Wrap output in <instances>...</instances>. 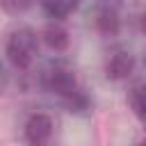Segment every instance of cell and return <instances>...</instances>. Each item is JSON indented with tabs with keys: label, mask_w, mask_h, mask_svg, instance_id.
<instances>
[{
	"label": "cell",
	"mask_w": 146,
	"mask_h": 146,
	"mask_svg": "<svg viewBox=\"0 0 146 146\" xmlns=\"http://www.w3.org/2000/svg\"><path fill=\"white\" fill-rule=\"evenodd\" d=\"M36 48H39L36 34L30 27H14L7 34L5 52H7V59L11 62V66L18 71H25L32 66V62L36 57Z\"/></svg>",
	"instance_id": "cell-2"
},
{
	"label": "cell",
	"mask_w": 146,
	"mask_h": 146,
	"mask_svg": "<svg viewBox=\"0 0 146 146\" xmlns=\"http://www.w3.org/2000/svg\"><path fill=\"white\" fill-rule=\"evenodd\" d=\"M43 39H46V43H48L55 52L66 50V48H68V43H71L66 27H62L59 23H48V25H46V30H43Z\"/></svg>",
	"instance_id": "cell-5"
},
{
	"label": "cell",
	"mask_w": 146,
	"mask_h": 146,
	"mask_svg": "<svg viewBox=\"0 0 146 146\" xmlns=\"http://www.w3.org/2000/svg\"><path fill=\"white\" fill-rule=\"evenodd\" d=\"M135 71V57L128 50H116L105 62V75L110 80H125Z\"/></svg>",
	"instance_id": "cell-4"
},
{
	"label": "cell",
	"mask_w": 146,
	"mask_h": 146,
	"mask_svg": "<svg viewBox=\"0 0 146 146\" xmlns=\"http://www.w3.org/2000/svg\"><path fill=\"white\" fill-rule=\"evenodd\" d=\"M96 27L103 32V34H116L119 32V14L110 7L100 9L98 16H96Z\"/></svg>",
	"instance_id": "cell-7"
},
{
	"label": "cell",
	"mask_w": 146,
	"mask_h": 146,
	"mask_svg": "<svg viewBox=\"0 0 146 146\" xmlns=\"http://www.w3.org/2000/svg\"><path fill=\"white\" fill-rule=\"evenodd\" d=\"M139 25H141V30H144V32H146V11H144V14H141V18H139Z\"/></svg>",
	"instance_id": "cell-10"
},
{
	"label": "cell",
	"mask_w": 146,
	"mask_h": 146,
	"mask_svg": "<svg viewBox=\"0 0 146 146\" xmlns=\"http://www.w3.org/2000/svg\"><path fill=\"white\" fill-rule=\"evenodd\" d=\"M41 84L50 91V94H57L62 98H66V103L73 107V110H84L87 107V98L84 94L80 91L78 87V80L73 75V71L64 64H52L43 71L41 75Z\"/></svg>",
	"instance_id": "cell-1"
},
{
	"label": "cell",
	"mask_w": 146,
	"mask_h": 146,
	"mask_svg": "<svg viewBox=\"0 0 146 146\" xmlns=\"http://www.w3.org/2000/svg\"><path fill=\"white\" fill-rule=\"evenodd\" d=\"M52 119L43 112H36L32 114L27 121H25V139L30 146H48V141L52 139Z\"/></svg>",
	"instance_id": "cell-3"
},
{
	"label": "cell",
	"mask_w": 146,
	"mask_h": 146,
	"mask_svg": "<svg viewBox=\"0 0 146 146\" xmlns=\"http://www.w3.org/2000/svg\"><path fill=\"white\" fill-rule=\"evenodd\" d=\"M30 5H32V0H2V7L9 14H18V11L27 9Z\"/></svg>",
	"instance_id": "cell-9"
},
{
	"label": "cell",
	"mask_w": 146,
	"mask_h": 146,
	"mask_svg": "<svg viewBox=\"0 0 146 146\" xmlns=\"http://www.w3.org/2000/svg\"><path fill=\"white\" fill-rule=\"evenodd\" d=\"M130 105L139 121L146 123V84H139L130 91Z\"/></svg>",
	"instance_id": "cell-8"
},
{
	"label": "cell",
	"mask_w": 146,
	"mask_h": 146,
	"mask_svg": "<svg viewBox=\"0 0 146 146\" xmlns=\"http://www.w3.org/2000/svg\"><path fill=\"white\" fill-rule=\"evenodd\" d=\"M43 11L50 18H66L68 14H73L80 5V0H39Z\"/></svg>",
	"instance_id": "cell-6"
},
{
	"label": "cell",
	"mask_w": 146,
	"mask_h": 146,
	"mask_svg": "<svg viewBox=\"0 0 146 146\" xmlns=\"http://www.w3.org/2000/svg\"><path fill=\"white\" fill-rule=\"evenodd\" d=\"M139 146H146V139H144V141H141V144H139Z\"/></svg>",
	"instance_id": "cell-11"
}]
</instances>
